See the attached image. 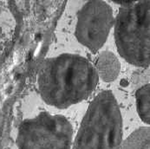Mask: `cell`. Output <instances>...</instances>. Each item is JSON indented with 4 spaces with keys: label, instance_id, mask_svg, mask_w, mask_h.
Returning <instances> with one entry per match:
<instances>
[{
    "label": "cell",
    "instance_id": "1",
    "mask_svg": "<svg viewBox=\"0 0 150 149\" xmlns=\"http://www.w3.org/2000/svg\"><path fill=\"white\" fill-rule=\"evenodd\" d=\"M97 83L96 67L82 56L68 53L46 59L38 78L42 99L60 109L88 98Z\"/></svg>",
    "mask_w": 150,
    "mask_h": 149
},
{
    "label": "cell",
    "instance_id": "2",
    "mask_svg": "<svg viewBox=\"0 0 150 149\" xmlns=\"http://www.w3.org/2000/svg\"><path fill=\"white\" fill-rule=\"evenodd\" d=\"M122 143V118L109 90L89 104L74 141L73 149H119Z\"/></svg>",
    "mask_w": 150,
    "mask_h": 149
},
{
    "label": "cell",
    "instance_id": "3",
    "mask_svg": "<svg viewBox=\"0 0 150 149\" xmlns=\"http://www.w3.org/2000/svg\"><path fill=\"white\" fill-rule=\"evenodd\" d=\"M115 20V40L119 54L137 67H149L150 63V2L126 1L121 3Z\"/></svg>",
    "mask_w": 150,
    "mask_h": 149
},
{
    "label": "cell",
    "instance_id": "4",
    "mask_svg": "<svg viewBox=\"0 0 150 149\" xmlns=\"http://www.w3.org/2000/svg\"><path fill=\"white\" fill-rule=\"evenodd\" d=\"M73 128L61 114L42 112L23 121L18 128V149H70Z\"/></svg>",
    "mask_w": 150,
    "mask_h": 149
},
{
    "label": "cell",
    "instance_id": "5",
    "mask_svg": "<svg viewBox=\"0 0 150 149\" xmlns=\"http://www.w3.org/2000/svg\"><path fill=\"white\" fill-rule=\"evenodd\" d=\"M114 23L112 8L106 2L88 1L77 13L76 39L92 52H96L106 42Z\"/></svg>",
    "mask_w": 150,
    "mask_h": 149
},
{
    "label": "cell",
    "instance_id": "6",
    "mask_svg": "<svg viewBox=\"0 0 150 149\" xmlns=\"http://www.w3.org/2000/svg\"><path fill=\"white\" fill-rule=\"evenodd\" d=\"M96 68L98 76L105 82H111L114 81L119 74L120 64L115 55L110 52H103L99 56Z\"/></svg>",
    "mask_w": 150,
    "mask_h": 149
},
{
    "label": "cell",
    "instance_id": "7",
    "mask_svg": "<svg viewBox=\"0 0 150 149\" xmlns=\"http://www.w3.org/2000/svg\"><path fill=\"white\" fill-rule=\"evenodd\" d=\"M149 128H140L133 132L119 149H150Z\"/></svg>",
    "mask_w": 150,
    "mask_h": 149
},
{
    "label": "cell",
    "instance_id": "8",
    "mask_svg": "<svg viewBox=\"0 0 150 149\" xmlns=\"http://www.w3.org/2000/svg\"><path fill=\"white\" fill-rule=\"evenodd\" d=\"M136 106L139 116L147 124L150 123V87L149 84L140 88L135 94Z\"/></svg>",
    "mask_w": 150,
    "mask_h": 149
}]
</instances>
